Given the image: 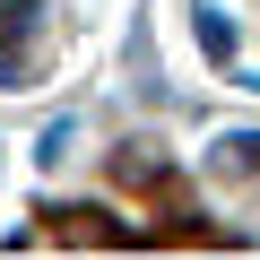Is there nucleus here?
<instances>
[{"label": "nucleus", "mask_w": 260, "mask_h": 260, "mask_svg": "<svg viewBox=\"0 0 260 260\" xmlns=\"http://www.w3.org/2000/svg\"><path fill=\"white\" fill-rule=\"evenodd\" d=\"M200 44H208V52H217V61H225V52H234V26H225V18H208V9H200Z\"/></svg>", "instance_id": "obj_2"}, {"label": "nucleus", "mask_w": 260, "mask_h": 260, "mask_svg": "<svg viewBox=\"0 0 260 260\" xmlns=\"http://www.w3.org/2000/svg\"><path fill=\"white\" fill-rule=\"evenodd\" d=\"M217 174H260V130H234V139H217Z\"/></svg>", "instance_id": "obj_1"}]
</instances>
